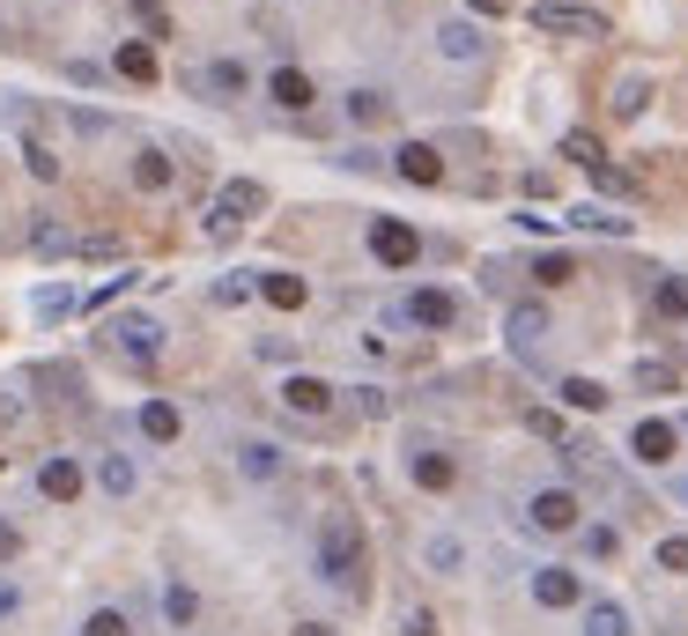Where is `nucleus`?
Here are the masks:
<instances>
[{
    "label": "nucleus",
    "mask_w": 688,
    "mask_h": 636,
    "mask_svg": "<svg viewBox=\"0 0 688 636\" xmlns=\"http://www.w3.org/2000/svg\"><path fill=\"white\" fill-rule=\"evenodd\" d=\"M570 222H578V230H600V237H629V215H607V208H570Z\"/></svg>",
    "instance_id": "2f4dec72"
},
{
    "label": "nucleus",
    "mask_w": 688,
    "mask_h": 636,
    "mask_svg": "<svg viewBox=\"0 0 688 636\" xmlns=\"http://www.w3.org/2000/svg\"><path fill=\"white\" fill-rule=\"evenodd\" d=\"M578 555H592V563H615V555H622V533H615V526H578Z\"/></svg>",
    "instance_id": "c756f323"
},
{
    "label": "nucleus",
    "mask_w": 688,
    "mask_h": 636,
    "mask_svg": "<svg viewBox=\"0 0 688 636\" xmlns=\"http://www.w3.org/2000/svg\"><path fill=\"white\" fill-rule=\"evenodd\" d=\"M126 289H134V274H119V282H104V289H97V296H89V304H97V311H104V304H119V296H126Z\"/></svg>",
    "instance_id": "3c124183"
},
{
    "label": "nucleus",
    "mask_w": 688,
    "mask_h": 636,
    "mask_svg": "<svg viewBox=\"0 0 688 636\" xmlns=\"http://www.w3.org/2000/svg\"><path fill=\"white\" fill-rule=\"evenodd\" d=\"M296 636H326V622H296Z\"/></svg>",
    "instance_id": "864d4df0"
},
{
    "label": "nucleus",
    "mask_w": 688,
    "mask_h": 636,
    "mask_svg": "<svg viewBox=\"0 0 688 636\" xmlns=\"http://www.w3.org/2000/svg\"><path fill=\"white\" fill-rule=\"evenodd\" d=\"M30 311H38V318L52 326V318H67V311H74V289H67V282H45V289L30 296Z\"/></svg>",
    "instance_id": "473e14b6"
},
{
    "label": "nucleus",
    "mask_w": 688,
    "mask_h": 636,
    "mask_svg": "<svg viewBox=\"0 0 688 636\" xmlns=\"http://www.w3.org/2000/svg\"><path fill=\"white\" fill-rule=\"evenodd\" d=\"M652 304H659L666 318H688V274H659V289H652Z\"/></svg>",
    "instance_id": "72a5a7b5"
},
{
    "label": "nucleus",
    "mask_w": 688,
    "mask_h": 636,
    "mask_svg": "<svg viewBox=\"0 0 688 636\" xmlns=\"http://www.w3.org/2000/svg\"><path fill=\"white\" fill-rule=\"evenodd\" d=\"M422 563L437 570V577H459V570H467V540L459 533H430L422 540Z\"/></svg>",
    "instance_id": "aec40b11"
},
{
    "label": "nucleus",
    "mask_w": 688,
    "mask_h": 636,
    "mask_svg": "<svg viewBox=\"0 0 688 636\" xmlns=\"http://www.w3.org/2000/svg\"><path fill=\"white\" fill-rule=\"evenodd\" d=\"M15 555H23V533H15V526H8V518H0V570L15 563Z\"/></svg>",
    "instance_id": "de8ad7c7"
},
{
    "label": "nucleus",
    "mask_w": 688,
    "mask_h": 636,
    "mask_svg": "<svg viewBox=\"0 0 688 636\" xmlns=\"http://www.w3.org/2000/svg\"><path fill=\"white\" fill-rule=\"evenodd\" d=\"M570 274H578V267H570L563 252H548L541 267H533V282H541V289H555V282H570Z\"/></svg>",
    "instance_id": "58836bf2"
},
{
    "label": "nucleus",
    "mask_w": 688,
    "mask_h": 636,
    "mask_svg": "<svg viewBox=\"0 0 688 636\" xmlns=\"http://www.w3.org/2000/svg\"><path fill=\"white\" fill-rule=\"evenodd\" d=\"M134 481H141V474H134L126 452H104V459H97V489L104 496H134Z\"/></svg>",
    "instance_id": "bb28decb"
},
{
    "label": "nucleus",
    "mask_w": 688,
    "mask_h": 636,
    "mask_svg": "<svg viewBox=\"0 0 688 636\" xmlns=\"http://www.w3.org/2000/svg\"><path fill=\"white\" fill-rule=\"evenodd\" d=\"M334 163H341V171H385V156H378V148H348V156H334Z\"/></svg>",
    "instance_id": "79ce46f5"
},
{
    "label": "nucleus",
    "mask_w": 688,
    "mask_h": 636,
    "mask_svg": "<svg viewBox=\"0 0 688 636\" xmlns=\"http://www.w3.org/2000/svg\"><path fill=\"white\" fill-rule=\"evenodd\" d=\"M400 636H437V614H430V607H407V614H400Z\"/></svg>",
    "instance_id": "a19ab883"
},
{
    "label": "nucleus",
    "mask_w": 688,
    "mask_h": 636,
    "mask_svg": "<svg viewBox=\"0 0 688 636\" xmlns=\"http://www.w3.org/2000/svg\"><path fill=\"white\" fill-rule=\"evenodd\" d=\"M437 52L452 60V67H474V60L489 52V38L474 30V15H452V23H437Z\"/></svg>",
    "instance_id": "4468645a"
},
{
    "label": "nucleus",
    "mask_w": 688,
    "mask_h": 636,
    "mask_svg": "<svg viewBox=\"0 0 688 636\" xmlns=\"http://www.w3.org/2000/svg\"><path fill=\"white\" fill-rule=\"evenodd\" d=\"M112 74H126V82H156V52H148L141 38H126V45L112 52Z\"/></svg>",
    "instance_id": "a878e982"
},
{
    "label": "nucleus",
    "mask_w": 688,
    "mask_h": 636,
    "mask_svg": "<svg viewBox=\"0 0 688 636\" xmlns=\"http://www.w3.org/2000/svg\"><path fill=\"white\" fill-rule=\"evenodd\" d=\"M252 215H267V186L260 178H230L215 193V208H208V237H237Z\"/></svg>",
    "instance_id": "f03ea898"
},
{
    "label": "nucleus",
    "mask_w": 688,
    "mask_h": 636,
    "mask_svg": "<svg viewBox=\"0 0 688 636\" xmlns=\"http://www.w3.org/2000/svg\"><path fill=\"white\" fill-rule=\"evenodd\" d=\"M504 333H511V356H541V341L555 333V326H548V304H533V296H526V304H511Z\"/></svg>",
    "instance_id": "f8f14e48"
},
{
    "label": "nucleus",
    "mask_w": 688,
    "mask_h": 636,
    "mask_svg": "<svg viewBox=\"0 0 688 636\" xmlns=\"http://www.w3.org/2000/svg\"><path fill=\"white\" fill-rule=\"evenodd\" d=\"M267 97L282 104V112H311V97H319V89H311V74H304V67H274L267 74Z\"/></svg>",
    "instance_id": "f3484780"
},
{
    "label": "nucleus",
    "mask_w": 688,
    "mask_h": 636,
    "mask_svg": "<svg viewBox=\"0 0 688 636\" xmlns=\"http://www.w3.org/2000/svg\"><path fill=\"white\" fill-rule=\"evenodd\" d=\"M578 622H585V636H629V607L622 600H585Z\"/></svg>",
    "instance_id": "412c9836"
},
{
    "label": "nucleus",
    "mask_w": 688,
    "mask_h": 636,
    "mask_svg": "<svg viewBox=\"0 0 688 636\" xmlns=\"http://www.w3.org/2000/svg\"><path fill=\"white\" fill-rule=\"evenodd\" d=\"M163 622H171V629H193L200 622V592L186 585V577H163Z\"/></svg>",
    "instance_id": "4be33fe9"
},
{
    "label": "nucleus",
    "mask_w": 688,
    "mask_h": 636,
    "mask_svg": "<svg viewBox=\"0 0 688 636\" xmlns=\"http://www.w3.org/2000/svg\"><path fill=\"white\" fill-rule=\"evenodd\" d=\"M592 186H600V193H637V178L615 171V163H600V171H592Z\"/></svg>",
    "instance_id": "ea45409f"
},
{
    "label": "nucleus",
    "mask_w": 688,
    "mask_h": 636,
    "mask_svg": "<svg viewBox=\"0 0 688 636\" xmlns=\"http://www.w3.org/2000/svg\"><path fill=\"white\" fill-rule=\"evenodd\" d=\"M363 526H356V511H326L319 518V585H334V592H363Z\"/></svg>",
    "instance_id": "f257e3e1"
},
{
    "label": "nucleus",
    "mask_w": 688,
    "mask_h": 636,
    "mask_svg": "<svg viewBox=\"0 0 688 636\" xmlns=\"http://www.w3.org/2000/svg\"><path fill=\"white\" fill-rule=\"evenodd\" d=\"M23 607V585H15V577H8V570H0V622H8V614Z\"/></svg>",
    "instance_id": "09e8293b"
},
{
    "label": "nucleus",
    "mask_w": 688,
    "mask_h": 636,
    "mask_svg": "<svg viewBox=\"0 0 688 636\" xmlns=\"http://www.w3.org/2000/svg\"><path fill=\"white\" fill-rule=\"evenodd\" d=\"M393 119V97L385 89H348V126H378Z\"/></svg>",
    "instance_id": "cd10ccee"
},
{
    "label": "nucleus",
    "mask_w": 688,
    "mask_h": 636,
    "mask_svg": "<svg viewBox=\"0 0 688 636\" xmlns=\"http://www.w3.org/2000/svg\"><path fill=\"white\" fill-rule=\"evenodd\" d=\"M563 407H578V415H600V407H607V400H615V392L600 385V378H563Z\"/></svg>",
    "instance_id": "393cba45"
},
{
    "label": "nucleus",
    "mask_w": 688,
    "mask_h": 636,
    "mask_svg": "<svg viewBox=\"0 0 688 636\" xmlns=\"http://www.w3.org/2000/svg\"><path fill=\"white\" fill-rule=\"evenodd\" d=\"M112 252H119V237H104V230L97 237H82V259H112Z\"/></svg>",
    "instance_id": "8fccbe9b"
},
{
    "label": "nucleus",
    "mask_w": 688,
    "mask_h": 636,
    "mask_svg": "<svg viewBox=\"0 0 688 636\" xmlns=\"http://www.w3.org/2000/svg\"><path fill=\"white\" fill-rule=\"evenodd\" d=\"M134 430H141L148 444H178L186 415H178V400H141V415H134Z\"/></svg>",
    "instance_id": "dca6fc26"
},
{
    "label": "nucleus",
    "mask_w": 688,
    "mask_h": 636,
    "mask_svg": "<svg viewBox=\"0 0 688 636\" xmlns=\"http://www.w3.org/2000/svg\"><path fill=\"white\" fill-rule=\"evenodd\" d=\"M23 156H30V178H60V156H52V148H38V141H30Z\"/></svg>",
    "instance_id": "a18cd8bd"
},
{
    "label": "nucleus",
    "mask_w": 688,
    "mask_h": 636,
    "mask_svg": "<svg viewBox=\"0 0 688 636\" xmlns=\"http://www.w3.org/2000/svg\"><path fill=\"white\" fill-rule=\"evenodd\" d=\"M526 430H533V437H563V415H555V407H533Z\"/></svg>",
    "instance_id": "c03bdc74"
},
{
    "label": "nucleus",
    "mask_w": 688,
    "mask_h": 636,
    "mask_svg": "<svg viewBox=\"0 0 688 636\" xmlns=\"http://www.w3.org/2000/svg\"><path fill=\"white\" fill-rule=\"evenodd\" d=\"M134 186H141V193H171V186H178V163L163 156V148H141V156H134Z\"/></svg>",
    "instance_id": "6ab92c4d"
},
{
    "label": "nucleus",
    "mask_w": 688,
    "mask_h": 636,
    "mask_svg": "<svg viewBox=\"0 0 688 636\" xmlns=\"http://www.w3.org/2000/svg\"><path fill=\"white\" fill-rule=\"evenodd\" d=\"M393 171L407 178V186H444V156L430 141H400L393 148Z\"/></svg>",
    "instance_id": "2eb2a0df"
},
{
    "label": "nucleus",
    "mask_w": 688,
    "mask_h": 636,
    "mask_svg": "<svg viewBox=\"0 0 688 636\" xmlns=\"http://www.w3.org/2000/svg\"><path fill=\"white\" fill-rule=\"evenodd\" d=\"M467 15H504V0H467Z\"/></svg>",
    "instance_id": "603ef678"
},
{
    "label": "nucleus",
    "mask_w": 688,
    "mask_h": 636,
    "mask_svg": "<svg viewBox=\"0 0 688 636\" xmlns=\"http://www.w3.org/2000/svg\"><path fill=\"white\" fill-rule=\"evenodd\" d=\"M260 296H267L274 311H304L311 282H304V274H289V267H267V274H260Z\"/></svg>",
    "instance_id": "a211bd4d"
},
{
    "label": "nucleus",
    "mask_w": 688,
    "mask_h": 636,
    "mask_svg": "<svg viewBox=\"0 0 688 636\" xmlns=\"http://www.w3.org/2000/svg\"><path fill=\"white\" fill-rule=\"evenodd\" d=\"M681 504H688V481H681Z\"/></svg>",
    "instance_id": "5fc2aeb1"
},
{
    "label": "nucleus",
    "mask_w": 688,
    "mask_h": 636,
    "mask_svg": "<svg viewBox=\"0 0 688 636\" xmlns=\"http://www.w3.org/2000/svg\"><path fill=\"white\" fill-rule=\"evenodd\" d=\"M82 636H134V622H126V607H97L82 622Z\"/></svg>",
    "instance_id": "e433bc0d"
},
{
    "label": "nucleus",
    "mask_w": 688,
    "mask_h": 636,
    "mask_svg": "<svg viewBox=\"0 0 688 636\" xmlns=\"http://www.w3.org/2000/svg\"><path fill=\"white\" fill-rule=\"evenodd\" d=\"M245 296H260V282H215V304H245Z\"/></svg>",
    "instance_id": "49530a36"
},
{
    "label": "nucleus",
    "mask_w": 688,
    "mask_h": 636,
    "mask_svg": "<svg viewBox=\"0 0 688 636\" xmlns=\"http://www.w3.org/2000/svg\"><path fill=\"white\" fill-rule=\"evenodd\" d=\"M237 474H252V481H274V474H282V444H267V437L237 444Z\"/></svg>",
    "instance_id": "5701e85b"
},
{
    "label": "nucleus",
    "mask_w": 688,
    "mask_h": 636,
    "mask_svg": "<svg viewBox=\"0 0 688 636\" xmlns=\"http://www.w3.org/2000/svg\"><path fill=\"white\" fill-rule=\"evenodd\" d=\"M134 15H141L148 38H171V15H163V0H134Z\"/></svg>",
    "instance_id": "4c0bfd02"
},
{
    "label": "nucleus",
    "mask_w": 688,
    "mask_h": 636,
    "mask_svg": "<svg viewBox=\"0 0 688 636\" xmlns=\"http://www.w3.org/2000/svg\"><path fill=\"white\" fill-rule=\"evenodd\" d=\"M637 385L644 392H674V370H666V363H637Z\"/></svg>",
    "instance_id": "37998d69"
},
{
    "label": "nucleus",
    "mask_w": 688,
    "mask_h": 636,
    "mask_svg": "<svg viewBox=\"0 0 688 636\" xmlns=\"http://www.w3.org/2000/svg\"><path fill=\"white\" fill-rule=\"evenodd\" d=\"M526 526H533V533H578V526H585V504H578V489H533Z\"/></svg>",
    "instance_id": "39448f33"
},
{
    "label": "nucleus",
    "mask_w": 688,
    "mask_h": 636,
    "mask_svg": "<svg viewBox=\"0 0 688 636\" xmlns=\"http://www.w3.org/2000/svg\"><path fill=\"white\" fill-rule=\"evenodd\" d=\"M30 252H38V259H74V252H82V237H67L60 222H38V230H30Z\"/></svg>",
    "instance_id": "c85d7f7f"
},
{
    "label": "nucleus",
    "mask_w": 688,
    "mask_h": 636,
    "mask_svg": "<svg viewBox=\"0 0 688 636\" xmlns=\"http://www.w3.org/2000/svg\"><path fill=\"white\" fill-rule=\"evenodd\" d=\"M186 89H200L208 104H237L252 89V74H245V60H208V67L186 74Z\"/></svg>",
    "instance_id": "6e6552de"
},
{
    "label": "nucleus",
    "mask_w": 688,
    "mask_h": 636,
    "mask_svg": "<svg viewBox=\"0 0 688 636\" xmlns=\"http://www.w3.org/2000/svg\"><path fill=\"white\" fill-rule=\"evenodd\" d=\"M674 452H681V430H674V422H659V415H644L637 437H629V459H637V466H666Z\"/></svg>",
    "instance_id": "ddd939ff"
},
{
    "label": "nucleus",
    "mask_w": 688,
    "mask_h": 636,
    "mask_svg": "<svg viewBox=\"0 0 688 636\" xmlns=\"http://www.w3.org/2000/svg\"><path fill=\"white\" fill-rule=\"evenodd\" d=\"M82 489H89V474H82V459H74V452H45V459H38V496H45V504H60V511H67Z\"/></svg>",
    "instance_id": "0eeeda50"
},
{
    "label": "nucleus",
    "mask_w": 688,
    "mask_h": 636,
    "mask_svg": "<svg viewBox=\"0 0 688 636\" xmlns=\"http://www.w3.org/2000/svg\"><path fill=\"white\" fill-rule=\"evenodd\" d=\"M555 148H563V156H570V163H578V171H600V163H607V148L592 141L585 126H570V134H563V141H555Z\"/></svg>",
    "instance_id": "7c9ffc66"
},
{
    "label": "nucleus",
    "mask_w": 688,
    "mask_h": 636,
    "mask_svg": "<svg viewBox=\"0 0 688 636\" xmlns=\"http://www.w3.org/2000/svg\"><path fill=\"white\" fill-rule=\"evenodd\" d=\"M370 259L400 274V267H415V259H422V237L400 215H370Z\"/></svg>",
    "instance_id": "20e7f679"
},
{
    "label": "nucleus",
    "mask_w": 688,
    "mask_h": 636,
    "mask_svg": "<svg viewBox=\"0 0 688 636\" xmlns=\"http://www.w3.org/2000/svg\"><path fill=\"white\" fill-rule=\"evenodd\" d=\"M112 348H119L126 363H156V356H163V326H156V318L148 311H126V318H112Z\"/></svg>",
    "instance_id": "423d86ee"
},
{
    "label": "nucleus",
    "mask_w": 688,
    "mask_h": 636,
    "mask_svg": "<svg viewBox=\"0 0 688 636\" xmlns=\"http://www.w3.org/2000/svg\"><path fill=\"white\" fill-rule=\"evenodd\" d=\"M644 97H652V82H644V74H622V89H615V119H637Z\"/></svg>",
    "instance_id": "f704fd0d"
},
{
    "label": "nucleus",
    "mask_w": 688,
    "mask_h": 636,
    "mask_svg": "<svg viewBox=\"0 0 688 636\" xmlns=\"http://www.w3.org/2000/svg\"><path fill=\"white\" fill-rule=\"evenodd\" d=\"M652 563H659V570H674V577H688V533H666L659 548H652Z\"/></svg>",
    "instance_id": "c9c22d12"
},
{
    "label": "nucleus",
    "mask_w": 688,
    "mask_h": 636,
    "mask_svg": "<svg viewBox=\"0 0 688 636\" xmlns=\"http://www.w3.org/2000/svg\"><path fill=\"white\" fill-rule=\"evenodd\" d=\"M407 474H415L422 489H452V474H459V466L444 459V452H430V444H422V452H407Z\"/></svg>",
    "instance_id": "b1692460"
},
{
    "label": "nucleus",
    "mask_w": 688,
    "mask_h": 636,
    "mask_svg": "<svg viewBox=\"0 0 688 636\" xmlns=\"http://www.w3.org/2000/svg\"><path fill=\"white\" fill-rule=\"evenodd\" d=\"M282 407L304 415V422H326V415H334V385L311 378V370H296V378H282Z\"/></svg>",
    "instance_id": "9b49d317"
},
{
    "label": "nucleus",
    "mask_w": 688,
    "mask_h": 636,
    "mask_svg": "<svg viewBox=\"0 0 688 636\" xmlns=\"http://www.w3.org/2000/svg\"><path fill=\"white\" fill-rule=\"evenodd\" d=\"M533 607H548V614L585 607V577H578L570 563H541V570H533Z\"/></svg>",
    "instance_id": "1a4fd4ad"
},
{
    "label": "nucleus",
    "mask_w": 688,
    "mask_h": 636,
    "mask_svg": "<svg viewBox=\"0 0 688 636\" xmlns=\"http://www.w3.org/2000/svg\"><path fill=\"white\" fill-rule=\"evenodd\" d=\"M400 318L444 333V326H459V296H452V289H407V296H400Z\"/></svg>",
    "instance_id": "9d476101"
},
{
    "label": "nucleus",
    "mask_w": 688,
    "mask_h": 636,
    "mask_svg": "<svg viewBox=\"0 0 688 636\" xmlns=\"http://www.w3.org/2000/svg\"><path fill=\"white\" fill-rule=\"evenodd\" d=\"M526 23L541 30V38H607V15H600V8H578V0H533Z\"/></svg>",
    "instance_id": "7ed1b4c3"
}]
</instances>
